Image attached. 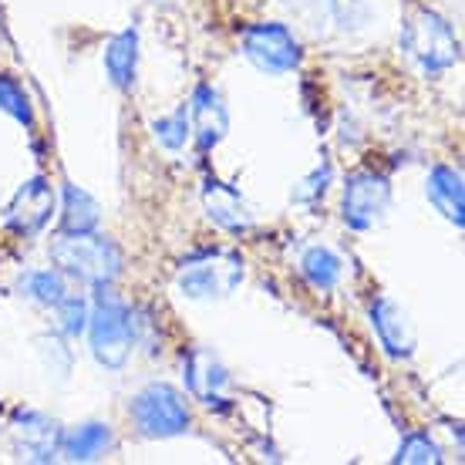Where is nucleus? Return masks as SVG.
<instances>
[{
    "label": "nucleus",
    "mask_w": 465,
    "mask_h": 465,
    "mask_svg": "<svg viewBox=\"0 0 465 465\" xmlns=\"http://www.w3.org/2000/svg\"><path fill=\"white\" fill-rule=\"evenodd\" d=\"M112 445H115V431L108 421H84L61 435V455L68 462H98L102 455L112 452Z\"/></svg>",
    "instance_id": "2eb2a0df"
},
{
    "label": "nucleus",
    "mask_w": 465,
    "mask_h": 465,
    "mask_svg": "<svg viewBox=\"0 0 465 465\" xmlns=\"http://www.w3.org/2000/svg\"><path fill=\"white\" fill-rule=\"evenodd\" d=\"M371 327L378 341H381V348L388 351V358H411L415 348H419V334H415V324L408 321V314L398 307L395 301H388V297H378L371 303Z\"/></svg>",
    "instance_id": "9d476101"
},
{
    "label": "nucleus",
    "mask_w": 465,
    "mask_h": 465,
    "mask_svg": "<svg viewBox=\"0 0 465 465\" xmlns=\"http://www.w3.org/2000/svg\"><path fill=\"white\" fill-rule=\"evenodd\" d=\"M152 135L159 139V145L169 152H179L189 142V112L179 108L173 115H163L152 122Z\"/></svg>",
    "instance_id": "412c9836"
},
{
    "label": "nucleus",
    "mask_w": 465,
    "mask_h": 465,
    "mask_svg": "<svg viewBox=\"0 0 465 465\" xmlns=\"http://www.w3.org/2000/svg\"><path fill=\"white\" fill-rule=\"evenodd\" d=\"M331 175H334L331 163H324L321 169H314V175H307L301 186L293 189V203H314V199H321L327 193V183H331Z\"/></svg>",
    "instance_id": "393cba45"
},
{
    "label": "nucleus",
    "mask_w": 465,
    "mask_h": 465,
    "mask_svg": "<svg viewBox=\"0 0 465 465\" xmlns=\"http://www.w3.org/2000/svg\"><path fill=\"white\" fill-rule=\"evenodd\" d=\"M128 415L139 425L145 439H175L189 431L193 425V411H189L186 395L165 381L145 384L139 395L132 398Z\"/></svg>",
    "instance_id": "39448f33"
},
{
    "label": "nucleus",
    "mask_w": 465,
    "mask_h": 465,
    "mask_svg": "<svg viewBox=\"0 0 465 465\" xmlns=\"http://www.w3.org/2000/svg\"><path fill=\"white\" fill-rule=\"evenodd\" d=\"M341 256L327 246H311L301 256V273L314 291H334L341 283Z\"/></svg>",
    "instance_id": "a211bd4d"
},
{
    "label": "nucleus",
    "mask_w": 465,
    "mask_h": 465,
    "mask_svg": "<svg viewBox=\"0 0 465 465\" xmlns=\"http://www.w3.org/2000/svg\"><path fill=\"white\" fill-rule=\"evenodd\" d=\"M331 11H334L341 27H351V31L364 27L368 17H371V11H368L364 0H331Z\"/></svg>",
    "instance_id": "b1692460"
},
{
    "label": "nucleus",
    "mask_w": 465,
    "mask_h": 465,
    "mask_svg": "<svg viewBox=\"0 0 465 465\" xmlns=\"http://www.w3.org/2000/svg\"><path fill=\"white\" fill-rule=\"evenodd\" d=\"M425 196L435 210L442 213L445 220L459 226H465V186H462V173L452 169V165H435L425 179Z\"/></svg>",
    "instance_id": "4468645a"
},
{
    "label": "nucleus",
    "mask_w": 465,
    "mask_h": 465,
    "mask_svg": "<svg viewBox=\"0 0 465 465\" xmlns=\"http://www.w3.org/2000/svg\"><path fill=\"white\" fill-rule=\"evenodd\" d=\"M203 210L210 216L216 226L230 232H246L253 230V210H250V203L240 196V189L226 186L220 179H210L206 186H203Z\"/></svg>",
    "instance_id": "f8f14e48"
},
{
    "label": "nucleus",
    "mask_w": 465,
    "mask_h": 465,
    "mask_svg": "<svg viewBox=\"0 0 465 465\" xmlns=\"http://www.w3.org/2000/svg\"><path fill=\"white\" fill-rule=\"evenodd\" d=\"M189 135L196 139V145L203 152H213L226 135H230V108L216 88L199 84L193 98H189Z\"/></svg>",
    "instance_id": "1a4fd4ad"
},
{
    "label": "nucleus",
    "mask_w": 465,
    "mask_h": 465,
    "mask_svg": "<svg viewBox=\"0 0 465 465\" xmlns=\"http://www.w3.org/2000/svg\"><path fill=\"white\" fill-rule=\"evenodd\" d=\"M105 74L118 92H128L135 84V74H139V31L135 27H128V31H122V35L108 41Z\"/></svg>",
    "instance_id": "dca6fc26"
},
{
    "label": "nucleus",
    "mask_w": 465,
    "mask_h": 465,
    "mask_svg": "<svg viewBox=\"0 0 465 465\" xmlns=\"http://www.w3.org/2000/svg\"><path fill=\"white\" fill-rule=\"evenodd\" d=\"M51 263L68 280H78L84 287H112L122 277V250L105 236L94 232H64L61 240L51 243Z\"/></svg>",
    "instance_id": "f257e3e1"
},
{
    "label": "nucleus",
    "mask_w": 465,
    "mask_h": 465,
    "mask_svg": "<svg viewBox=\"0 0 465 465\" xmlns=\"http://www.w3.org/2000/svg\"><path fill=\"white\" fill-rule=\"evenodd\" d=\"M401 47L425 74H442L459 61V37L442 14L419 7L401 27Z\"/></svg>",
    "instance_id": "7ed1b4c3"
},
{
    "label": "nucleus",
    "mask_w": 465,
    "mask_h": 465,
    "mask_svg": "<svg viewBox=\"0 0 465 465\" xmlns=\"http://www.w3.org/2000/svg\"><path fill=\"white\" fill-rule=\"evenodd\" d=\"M183 378H186L189 395L199 398L203 405H223L226 388H230V371L213 358L206 348H193L183 358Z\"/></svg>",
    "instance_id": "9b49d317"
},
{
    "label": "nucleus",
    "mask_w": 465,
    "mask_h": 465,
    "mask_svg": "<svg viewBox=\"0 0 465 465\" xmlns=\"http://www.w3.org/2000/svg\"><path fill=\"white\" fill-rule=\"evenodd\" d=\"M88 341H92V354L102 368H125L135 348V321L125 301H118L115 293L102 287L94 297L92 311H88Z\"/></svg>",
    "instance_id": "f03ea898"
},
{
    "label": "nucleus",
    "mask_w": 465,
    "mask_h": 465,
    "mask_svg": "<svg viewBox=\"0 0 465 465\" xmlns=\"http://www.w3.org/2000/svg\"><path fill=\"white\" fill-rule=\"evenodd\" d=\"M243 58L253 64L256 71H263V74H287L301 64L303 58V47L297 41L291 27H283V24H250L243 31Z\"/></svg>",
    "instance_id": "423d86ee"
},
{
    "label": "nucleus",
    "mask_w": 465,
    "mask_h": 465,
    "mask_svg": "<svg viewBox=\"0 0 465 465\" xmlns=\"http://www.w3.org/2000/svg\"><path fill=\"white\" fill-rule=\"evenodd\" d=\"M240 283H243V256L232 250H206L189 256L175 277V287L189 301H220L230 297Z\"/></svg>",
    "instance_id": "20e7f679"
},
{
    "label": "nucleus",
    "mask_w": 465,
    "mask_h": 465,
    "mask_svg": "<svg viewBox=\"0 0 465 465\" xmlns=\"http://www.w3.org/2000/svg\"><path fill=\"white\" fill-rule=\"evenodd\" d=\"M64 206H61V232H94L102 223V206L94 203L92 193H84L74 183H64Z\"/></svg>",
    "instance_id": "f3484780"
},
{
    "label": "nucleus",
    "mask_w": 465,
    "mask_h": 465,
    "mask_svg": "<svg viewBox=\"0 0 465 465\" xmlns=\"http://www.w3.org/2000/svg\"><path fill=\"white\" fill-rule=\"evenodd\" d=\"M0 112H7L14 122H21V125H35V112H31V98L24 92L21 84L7 78V74H0Z\"/></svg>",
    "instance_id": "4be33fe9"
},
{
    "label": "nucleus",
    "mask_w": 465,
    "mask_h": 465,
    "mask_svg": "<svg viewBox=\"0 0 465 465\" xmlns=\"http://www.w3.org/2000/svg\"><path fill=\"white\" fill-rule=\"evenodd\" d=\"M388 210H391V183L381 173L348 175L344 196H341V216L351 230L368 232L381 226Z\"/></svg>",
    "instance_id": "0eeeda50"
},
{
    "label": "nucleus",
    "mask_w": 465,
    "mask_h": 465,
    "mask_svg": "<svg viewBox=\"0 0 465 465\" xmlns=\"http://www.w3.org/2000/svg\"><path fill=\"white\" fill-rule=\"evenodd\" d=\"M54 216V189L45 175L27 179L4 210V226L17 236H37Z\"/></svg>",
    "instance_id": "6e6552de"
},
{
    "label": "nucleus",
    "mask_w": 465,
    "mask_h": 465,
    "mask_svg": "<svg viewBox=\"0 0 465 465\" xmlns=\"http://www.w3.org/2000/svg\"><path fill=\"white\" fill-rule=\"evenodd\" d=\"M54 311H58V327L64 338H78V334H84V327H88V311H92L84 297L68 293Z\"/></svg>",
    "instance_id": "5701e85b"
},
{
    "label": "nucleus",
    "mask_w": 465,
    "mask_h": 465,
    "mask_svg": "<svg viewBox=\"0 0 465 465\" xmlns=\"http://www.w3.org/2000/svg\"><path fill=\"white\" fill-rule=\"evenodd\" d=\"M14 435H17V449L31 462H51L61 452L58 421H51L41 411H21L14 421Z\"/></svg>",
    "instance_id": "ddd939ff"
},
{
    "label": "nucleus",
    "mask_w": 465,
    "mask_h": 465,
    "mask_svg": "<svg viewBox=\"0 0 465 465\" xmlns=\"http://www.w3.org/2000/svg\"><path fill=\"white\" fill-rule=\"evenodd\" d=\"M21 291H24L27 301L45 303V307H58V303L71 293L68 277H64L58 267L54 270H31V273L21 280Z\"/></svg>",
    "instance_id": "6ab92c4d"
},
{
    "label": "nucleus",
    "mask_w": 465,
    "mask_h": 465,
    "mask_svg": "<svg viewBox=\"0 0 465 465\" xmlns=\"http://www.w3.org/2000/svg\"><path fill=\"white\" fill-rule=\"evenodd\" d=\"M395 462H405V465H439L442 462V449L431 442L425 431H411V435H405L401 439V445H398V455Z\"/></svg>",
    "instance_id": "aec40b11"
}]
</instances>
